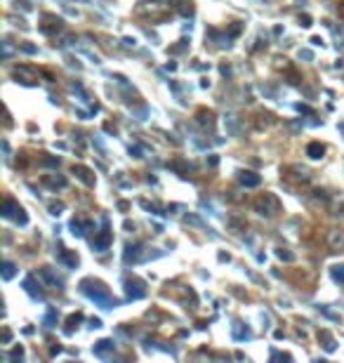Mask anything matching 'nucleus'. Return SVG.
I'll return each instance as SVG.
<instances>
[{"mask_svg": "<svg viewBox=\"0 0 344 363\" xmlns=\"http://www.w3.org/2000/svg\"><path fill=\"white\" fill-rule=\"evenodd\" d=\"M80 288H83V293L88 295L90 300H95L97 304H102L104 309H109L111 304H113V300H111V293L106 288H104L99 281H92V278H85L83 283H80Z\"/></svg>", "mask_w": 344, "mask_h": 363, "instance_id": "nucleus-1", "label": "nucleus"}, {"mask_svg": "<svg viewBox=\"0 0 344 363\" xmlns=\"http://www.w3.org/2000/svg\"><path fill=\"white\" fill-rule=\"evenodd\" d=\"M170 10L172 7L167 5V3H146V5H137L135 14H139V17H149V19L158 21V19H163Z\"/></svg>", "mask_w": 344, "mask_h": 363, "instance_id": "nucleus-2", "label": "nucleus"}, {"mask_svg": "<svg viewBox=\"0 0 344 363\" xmlns=\"http://www.w3.org/2000/svg\"><path fill=\"white\" fill-rule=\"evenodd\" d=\"M255 210L260 215H267V217H274L278 210H281V203L276 198L274 193H262L260 198L255 200Z\"/></svg>", "mask_w": 344, "mask_h": 363, "instance_id": "nucleus-3", "label": "nucleus"}, {"mask_svg": "<svg viewBox=\"0 0 344 363\" xmlns=\"http://www.w3.org/2000/svg\"><path fill=\"white\" fill-rule=\"evenodd\" d=\"M3 215H5V217H14L17 222L26 224V215H24V210H21V208L17 206L12 198H5V200H3Z\"/></svg>", "mask_w": 344, "mask_h": 363, "instance_id": "nucleus-4", "label": "nucleus"}, {"mask_svg": "<svg viewBox=\"0 0 344 363\" xmlns=\"http://www.w3.org/2000/svg\"><path fill=\"white\" fill-rule=\"evenodd\" d=\"M12 75L17 78V80L26 83V85H33V83H38V73H35V69H31V66H14Z\"/></svg>", "mask_w": 344, "mask_h": 363, "instance_id": "nucleus-5", "label": "nucleus"}, {"mask_svg": "<svg viewBox=\"0 0 344 363\" xmlns=\"http://www.w3.org/2000/svg\"><path fill=\"white\" fill-rule=\"evenodd\" d=\"M328 248H330L332 253H339V250H344V231H328Z\"/></svg>", "mask_w": 344, "mask_h": 363, "instance_id": "nucleus-6", "label": "nucleus"}, {"mask_svg": "<svg viewBox=\"0 0 344 363\" xmlns=\"http://www.w3.org/2000/svg\"><path fill=\"white\" fill-rule=\"evenodd\" d=\"M40 28L45 31V33H55V31H59V28H62V19H57L55 14H42Z\"/></svg>", "mask_w": 344, "mask_h": 363, "instance_id": "nucleus-7", "label": "nucleus"}, {"mask_svg": "<svg viewBox=\"0 0 344 363\" xmlns=\"http://www.w3.org/2000/svg\"><path fill=\"white\" fill-rule=\"evenodd\" d=\"M92 246H95L97 253H104V250L111 246V231H109V229H102V231L97 233V236H95V243H92Z\"/></svg>", "mask_w": 344, "mask_h": 363, "instance_id": "nucleus-8", "label": "nucleus"}, {"mask_svg": "<svg viewBox=\"0 0 344 363\" xmlns=\"http://www.w3.org/2000/svg\"><path fill=\"white\" fill-rule=\"evenodd\" d=\"M73 175H76L83 184L95 186V175H92V170H88L85 165H73Z\"/></svg>", "mask_w": 344, "mask_h": 363, "instance_id": "nucleus-9", "label": "nucleus"}, {"mask_svg": "<svg viewBox=\"0 0 344 363\" xmlns=\"http://www.w3.org/2000/svg\"><path fill=\"white\" fill-rule=\"evenodd\" d=\"M125 290H127V297L130 300H139V297H144L146 295V290H144V283H139V281H127L125 283Z\"/></svg>", "mask_w": 344, "mask_h": 363, "instance_id": "nucleus-10", "label": "nucleus"}, {"mask_svg": "<svg viewBox=\"0 0 344 363\" xmlns=\"http://www.w3.org/2000/svg\"><path fill=\"white\" fill-rule=\"evenodd\" d=\"M196 118H198V123L203 125V128H214V113L212 111L200 109L198 113H196Z\"/></svg>", "mask_w": 344, "mask_h": 363, "instance_id": "nucleus-11", "label": "nucleus"}, {"mask_svg": "<svg viewBox=\"0 0 344 363\" xmlns=\"http://www.w3.org/2000/svg\"><path fill=\"white\" fill-rule=\"evenodd\" d=\"M238 182L243 186H257L260 184V175H255V172H238Z\"/></svg>", "mask_w": 344, "mask_h": 363, "instance_id": "nucleus-12", "label": "nucleus"}, {"mask_svg": "<svg viewBox=\"0 0 344 363\" xmlns=\"http://www.w3.org/2000/svg\"><path fill=\"white\" fill-rule=\"evenodd\" d=\"M307 153H309L311 158H323V153H325V146L321 144V142H311V144L307 146Z\"/></svg>", "mask_w": 344, "mask_h": 363, "instance_id": "nucleus-13", "label": "nucleus"}, {"mask_svg": "<svg viewBox=\"0 0 344 363\" xmlns=\"http://www.w3.org/2000/svg\"><path fill=\"white\" fill-rule=\"evenodd\" d=\"M24 288H26L28 293L33 295V297H42V290H40V286H35V278H33V276H28L26 281H24Z\"/></svg>", "mask_w": 344, "mask_h": 363, "instance_id": "nucleus-14", "label": "nucleus"}, {"mask_svg": "<svg viewBox=\"0 0 344 363\" xmlns=\"http://www.w3.org/2000/svg\"><path fill=\"white\" fill-rule=\"evenodd\" d=\"M318 340H323V347L328 351L335 349V340H332V335L328 333V330H321V333H318Z\"/></svg>", "mask_w": 344, "mask_h": 363, "instance_id": "nucleus-15", "label": "nucleus"}, {"mask_svg": "<svg viewBox=\"0 0 344 363\" xmlns=\"http://www.w3.org/2000/svg\"><path fill=\"white\" fill-rule=\"evenodd\" d=\"M59 257H62V260L66 262V264H69V267H76V264H78V255L69 253V250H66V248H62V250H59Z\"/></svg>", "mask_w": 344, "mask_h": 363, "instance_id": "nucleus-16", "label": "nucleus"}, {"mask_svg": "<svg viewBox=\"0 0 344 363\" xmlns=\"http://www.w3.org/2000/svg\"><path fill=\"white\" fill-rule=\"evenodd\" d=\"M177 3V10L184 17H189V14H193V5H191V0H175Z\"/></svg>", "mask_w": 344, "mask_h": 363, "instance_id": "nucleus-17", "label": "nucleus"}, {"mask_svg": "<svg viewBox=\"0 0 344 363\" xmlns=\"http://www.w3.org/2000/svg\"><path fill=\"white\" fill-rule=\"evenodd\" d=\"M137 260H139V246L125 248V262H137Z\"/></svg>", "mask_w": 344, "mask_h": 363, "instance_id": "nucleus-18", "label": "nucleus"}, {"mask_svg": "<svg viewBox=\"0 0 344 363\" xmlns=\"http://www.w3.org/2000/svg\"><path fill=\"white\" fill-rule=\"evenodd\" d=\"M42 184H48V186H64V184H66V179H64V177H42Z\"/></svg>", "mask_w": 344, "mask_h": 363, "instance_id": "nucleus-19", "label": "nucleus"}, {"mask_svg": "<svg viewBox=\"0 0 344 363\" xmlns=\"http://www.w3.org/2000/svg\"><path fill=\"white\" fill-rule=\"evenodd\" d=\"M109 349H113V342L104 340V342H99V344L95 347V354H104V351H109Z\"/></svg>", "mask_w": 344, "mask_h": 363, "instance_id": "nucleus-20", "label": "nucleus"}, {"mask_svg": "<svg viewBox=\"0 0 344 363\" xmlns=\"http://www.w3.org/2000/svg\"><path fill=\"white\" fill-rule=\"evenodd\" d=\"M332 278L344 283V267H332Z\"/></svg>", "mask_w": 344, "mask_h": 363, "instance_id": "nucleus-21", "label": "nucleus"}, {"mask_svg": "<svg viewBox=\"0 0 344 363\" xmlns=\"http://www.w3.org/2000/svg\"><path fill=\"white\" fill-rule=\"evenodd\" d=\"M12 274H14V264L12 262H5V267H3V276H5V278H12Z\"/></svg>", "mask_w": 344, "mask_h": 363, "instance_id": "nucleus-22", "label": "nucleus"}, {"mask_svg": "<svg viewBox=\"0 0 344 363\" xmlns=\"http://www.w3.org/2000/svg\"><path fill=\"white\" fill-rule=\"evenodd\" d=\"M78 321H80V314L71 316V318H69V330H73V323H78Z\"/></svg>", "mask_w": 344, "mask_h": 363, "instance_id": "nucleus-23", "label": "nucleus"}, {"mask_svg": "<svg viewBox=\"0 0 344 363\" xmlns=\"http://www.w3.org/2000/svg\"><path fill=\"white\" fill-rule=\"evenodd\" d=\"M278 257H281V260L292 262V255H290V253H283V250H278Z\"/></svg>", "mask_w": 344, "mask_h": 363, "instance_id": "nucleus-24", "label": "nucleus"}, {"mask_svg": "<svg viewBox=\"0 0 344 363\" xmlns=\"http://www.w3.org/2000/svg\"><path fill=\"white\" fill-rule=\"evenodd\" d=\"M21 354H24V351H21V347H19V349L12 351V358H21Z\"/></svg>", "mask_w": 344, "mask_h": 363, "instance_id": "nucleus-25", "label": "nucleus"}, {"mask_svg": "<svg viewBox=\"0 0 344 363\" xmlns=\"http://www.w3.org/2000/svg\"><path fill=\"white\" fill-rule=\"evenodd\" d=\"M299 21H302V26H311V19H309V17H302Z\"/></svg>", "mask_w": 344, "mask_h": 363, "instance_id": "nucleus-26", "label": "nucleus"}, {"mask_svg": "<svg viewBox=\"0 0 344 363\" xmlns=\"http://www.w3.org/2000/svg\"><path fill=\"white\" fill-rule=\"evenodd\" d=\"M339 14H342V19H344V5H342V7H339Z\"/></svg>", "mask_w": 344, "mask_h": 363, "instance_id": "nucleus-27", "label": "nucleus"}]
</instances>
